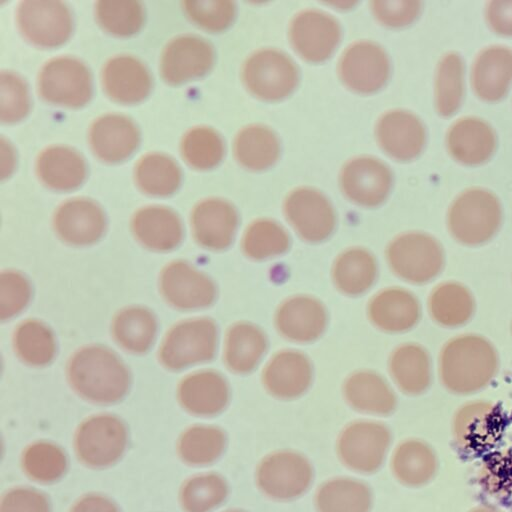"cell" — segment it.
I'll return each instance as SVG.
<instances>
[{"label": "cell", "instance_id": "obj_1", "mask_svg": "<svg viewBox=\"0 0 512 512\" xmlns=\"http://www.w3.org/2000/svg\"><path fill=\"white\" fill-rule=\"evenodd\" d=\"M499 370L495 346L485 337L469 333L450 339L438 361L443 387L455 395H470L487 387Z\"/></svg>", "mask_w": 512, "mask_h": 512}, {"label": "cell", "instance_id": "obj_2", "mask_svg": "<svg viewBox=\"0 0 512 512\" xmlns=\"http://www.w3.org/2000/svg\"><path fill=\"white\" fill-rule=\"evenodd\" d=\"M68 380L83 398L95 403H113L127 393L128 369L112 351L100 346L78 350L67 367Z\"/></svg>", "mask_w": 512, "mask_h": 512}, {"label": "cell", "instance_id": "obj_3", "mask_svg": "<svg viewBox=\"0 0 512 512\" xmlns=\"http://www.w3.org/2000/svg\"><path fill=\"white\" fill-rule=\"evenodd\" d=\"M502 224V208L491 192L473 188L462 192L451 204L448 230L458 243L475 247L489 242Z\"/></svg>", "mask_w": 512, "mask_h": 512}, {"label": "cell", "instance_id": "obj_4", "mask_svg": "<svg viewBox=\"0 0 512 512\" xmlns=\"http://www.w3.org/2000/svg\"><path fill=\"white\" fill-rule=\"evenodd\" d=\"M391 269L412 284L434 280L445 267V251L432 235L409 232L395 238L387 249Z\"/></svg>", "mask_w": 512, "mask_h": 512}, {"label": "cell", "instance_id": "obj_5", "mask_svg": "<svg viewBox=\"0 0 512 512\" xmlns=\"http://www.w3.org/2000/svg\"><path fill=\"white\" fill-rule=\"evenodd\" d=\"M216 346L217 328L212 320H187L168 332L159 356L166 368L178 370L210 360L215 354Z\"/></svg>", "mask_w": 512, "mask_h": 512}, {"label": "cell", "instance_id": "obj_6", "mask_svg": "<svg viewBox=\"0 0 512 512\" xmlns=\"http://www.w3.org/2000/svg\"><path fill=\"white\" fill-rule=\"evenodd\" d=\"M243 79L248 90L266 101L288 96L296 87L299 72L294 62L284 53L264 49L254 53L245 62Z\"/></svg>", "mask_w": 512, "mask_h": 512}, {"label": "cell", "instance_id": "obj_7", "mask_svg": "<svg viewBox=\"0 0 512 512\" xmlns=\"http://www.w3.org/2000/svg\"><path fill=\"white\" fill-rule=\"evenodd\" d=\"M38 88L42 98L50 103L79 107L91 96V75L81 61L71 57H58L42 67Z\"/></svg>", "mask_w": 512, "mask_h": 512}, {"label": "cell", "instance_id": "obj_8", "mask_svg": "<svg viewBox=\"0 0 512 512\" xmlns=\"http://www.w3.org/2000/svg\"><path fill=\"white\" fill-rule=\"evenodd\" d=\"M16 18L23 36L41 47L64 43L72 31L71 13L60 1H22L17 7Z\"/></svg>", "mask_w": 512, "mask_h": 512}, {"label": "cell", "instance_id": "obj_9", "mask_svg": "<svg viewBox=\"0 0 512 512\" xmlns=\"http://www.w3.org/2000/svg\"><path fill=\"white\" fill-rule=\"evenodd\" d=\"M76 450L80 459L94 467H103L116 462L127 444L124 424L111 415L89 418L76 434Z\"/></svg>", "mask_w": 512, "mask_h": 512}, {"label": "cell", "instance_id": "obj_10", "mask_svg": "<svg viewBox=\"0 0 512 512\" xmlns=\"http://www.w3.org/2000/svg\"><path fill=\"white\" fill-rule=\"evenodd\" d=\"M386 52L376 43L360 41L352 44L342 55L339 74L344 84L359 93L380 89L389 76Z\"/></svg>", "mask_w": 512, "mask_h": 512}, {"label": "cell", "instance_id": "obj_11", "mask_svg": "<svg viewBox=\"0 0 512 512\" xmlns=\"http://www.w3.org/2000/svg\"><path fill=\"white\" fill-rule=\"evenodd\" d=\"M288 221L306 241L320 242L332 233L335 213L329 200L312 188H299L286 198L284 205Z\"/></svg>", "mask_w": 512, "mask_h": 512}, {"label": "cell", "instance_id": "obj_12", "mask_svg": "<svg viewBox=\"0 0 512 512\" xmlns=\"http://www.w3.org/2000/svg\"><path fill=\"white\" fill-rule=\"evenodd\" d=\"M290 40L305 60L322 62L335 50L340 40V26L330 15L318 10H306L294 17Z\"/></svg>", "mask_w": 512, "mask_h": 512}, {"label": "cell", "instance_id": "obj_13", "mask_svg": "<svg viewBox=\"0 0 512 512\" xmlns=\"http://www.w3.org/2000/svg\"><path fill=\"white\" fill-rule=\"evenodd\" d=\"M164 298L179 309H199L213 303L216 288L212 280L184 261L166 266L160 277Z\"/></svg>", "mask_w": 512, "mask_h": 512}, {"label": "cell", "instance_id": "obj_14", "mask_svg": "<svg viewBox=\"0 0 512 512\" xmlns=\"http://www.w3.org/2000/svg\"><path fill=\"white\" fill-rule=\"evenodd\" d=\"M309 462L293 452H278L265 458L259 466L257 480L269 496L289 499L302 494L310 484Z\"/></svg>", "mask_w": 512, "mask_h": 512}, {"label": "cell", "instance_id": "obj_15", "mask_svg": "<svg viewBox=\"0 0 512 512\" xmlns=\"http://www.w3.org/2000/svg\"><path fill=\"white\" fill-rule=\"evenodd\" d=\"M214 61L213 47L195 35L171 40L161 57V74L169 84H180L209 71Z\"/></svg>", "mask_w": 512, "mask_h": 512}, {"label": "cell", "instance_id": "obj_16", "mask_svg": "<svg viewBox=\"0 0 512 512\" xmlns=\"http://www.w3.org/2000/svg\"><path fill=\"white\" fill-rule=\"evenodd\" d=\"M341 187L353 202L366 207L381 204L389 194L392 175L381 161L371 157H358L342 169Z\"/></svg>", "mask_w": 512, "mask_h": 512}, {"label": "cell", "instance_id": "obj_17", "mask_svg": "<svg viewBox=\"0 0 512 512\" xmlns=\"http://www.w3.org/2000/svg\"><path fill=\"white\" fill-rule=\"evenodd\" d=\"M390 442L388 429L374 422H357L347 427L339 439V453L351 468L370 472L382 463Z\"/></svg>", "mask_w": 512, "mask_h": 512}, {"label": "cell", "instance_id": "obj_18", "mask_svg": "<svg viewBox=\"0 0 512 512\" xmlns=\"http://www.w3.org/2000/svg\"><path fill=\"white\" fill-rule=\"evenodd\" d=\"M106 220L101 207L89 199L77 198L63 203L54 216L58 236L72 245H88L101 238Z\"/></svg>", "mask_w": 512, "mask_h": 512}, {"label": "cell", "instance_id": "obj_19", "mask_svg": "<svg viewBox=\"0 0 512 512\" xmlns=\"http://www.w3.org/2000/svg\"><path fill=\"white\" fill-rule=\"evenodd\" d=\"M377 138L382 149L395 159L406 161L422 151L426 133L414 114L396 110L382 116L377 125Z\"/></svg>", "mask_w": 512, "mask_h": 512}, {"label": "cell", "instance_id": "obj_20", "mask_svg": "<svg viewBox=\"0 0 512 512\" xmlns=\"http://www.w3.org/2000/svg\"><path fill=\"white\" fill-rule=\"evenodd\" d=\"M89 141L94 154L99 159L116 163L129 157L137 148L139 131L128 117L107 114L93 122Z\"/></svg>", "mask_w": 512, "mask_h": 512}, {"label": "cell", "instance_id": "obj_21", "mask_svg": "<svg viewBox=\"0 0 512 512\" xmlns=\"http://www.w3.org/2000/svg\"><path fill=\"white\" fill-rule=\"evenodd\" d=\"M192 229L196 240L204 247L222 250L235 236L238 217L235 208L222 199L200 202L192 212Z\"/></svg>", "mask_w": 512, "mask_h": 512}, {"label": "cell", "instance_id": "obj_22", "mask_svg": "<svg viewBox=\"0 0 512 512\" xmlns=\"http://www.w3.org/2000/svg\"><path fill=\"white\" fill-rule=\"evenodd\" d=\"M102 81L106 94L125 104L143 100L151 89V76L145 65L126 55L113 57L105 64Z\"/></svg>", "mask_w": 512, "mask_h": 512}, {"label": "cell", "instance_id": "obj_23", "mask_svg": "<svg viewBox=\"0 0 512 512\" xmlns=\"http://www.w3.org/2000/svg\"><path fill=\"white\" fill-rule=\"evenodd\" d=\"M451 155L460 163L478 165L487 161L496 147V135L485 121L466 117L455 122L447 135Z\"/></svg>", "mask_w": 512, "mask_h": 512}, {"label": "cell", "instance_id": "obj_24", "mask_svg": "<svg viewBox=\"0 0 512 512\" xmlns=\"http://www.w3.org/2000/svg\"><path fill=\"white\" fill-rule=\"evenodd\" d=\"M512 82V50L490 46L476 57L472 68V84L476 94L485 101H497Z\"/></svg>", "mask_w": 512, "mask_h": 512}, {"label": "cell", "instance_id": "obj_25", "mask_svg": "<svg viewBox=\"0 0 512 512\" xmlns=\"http://www.w3.org/2000/svg\"><path fill=\"white\" fill-rule=\"evenodd\" d=\"M136 238L149 249L168 251L183 238V227L178 215L162 206H149L136 212L132 219Z\"/></svg>", "mask_w": 512, "mask_h": 512}, {"label": "cell", "instance_id": "obj_26", "mask_svg": "<svg viewBox=\"0 0 512 512\" xmlns=\"http://www.w3.org/2000/svg\"><path fill=\"white\" fill-rule=\"evenodd\" d=\"M372 322L380 329L401 333L413 328L421 317V306L411 292L393 288L382 291L369 305Z\"/></svg>", "mask_w": 512, "mask_h": 512}, {"label": "cell", "instance_id": "obj_27", "mask_svg": "<svg viewBox=\"0 0 512 512\" xmlns=\"http://www.w3.org/2000/svg\"><path fill=\"white\" fill-rule=\"evenodd\" d=\"M276 326L286 338L296 342L317 339L326 326L323 305L309 297L292 298L278 309Z\"/></svg>", "mask_w": 512, "mask_h": 512}, {"label": "cell", "instance_id": "obj_28", "mask_svg": "<svg viewBox=\"0 0 512 512\" xmlns=\"http://www.w3.org/2000/svg\"><path fill=\"white\" fill-rule=\"evenodd\" d=\"M312 369L309 360L301 353L285 351L275 355L263 373L268 391L280 398H294L304 393L310 385Z\"/></svg>", "mask_w": 512, "mask_h": 512}, {"label": "cell", "instance_id": "obj_29", "mask_svg": "<svg viewBox=\"0 0 512 512\" xmlns=\"http://www.w3.org/2000/svg\"><path fill=\"white\" fill-rule=\"evenodd\" d=\"M36 173L47 187L67 191L82 184L87 167L83 157L74 149L67 146H51L38 156Z\"/></svg>", "mask_w": 512, "mask_h": 512}, {"label": "cell", "instance_id": "obj_30", "mask_svg": "<svg viewBox=\"0 0 512 512\" xmlns=\"http://www.w3.org/2000/svg\"><path fill=\"white\" fill-rule=\"evenodd\" d=\"M178 396L188 411L197 415H213L226 406L229 389L220 374L202 371L183 379L179 385Z\"/></svg>", "mask_w": 512, "mask_h": 512}, {"label": "cell", "instance_id": "obj_31", "mask_svg": "<svg viewBox=\"0 0 512 512\" xmlns=\"http://www.w3.org/2000/svg\"><path fill=\"white\" fill-rule=\"evenodd\" d=\"M472 292L463 284L447 281L437 285L428 298V311L432 320L445 328L466 325L475 313Z\"/></svg>", "mask_w": 512, "mask_h": 512}, {"label": "cell", "instance_id": "obj_32", "mask_svg": "<svg viewBox=\"0 0 512 512\" xmlns=\"http://www.w3.org/2000/svg\"><path fill=\"white\" fill-rule=\"evenodd\" d=\"M391 375L401 391L408 395L424 393L432 382V361L418 344L398 347L390 359Z\"/></svg>", "mask_w": 512, "mask_h": 512}, {"label": "cell", "instance_id": "obj_33", "mask_svg": "<svg viewBox=\"0 0 512 512\" xmlns=\"http://www.w3.org/2000/svg\"><path fill=\"white\" fill-rule=\"evenodd\" d=\"M392 464L396 477L402 483L413 487L429 483L439 467L434 449L418 439L401 443L394 453Z\"/></svg>", "mask_w": 512, "mask_h": 512}, {"label": "cell", "instance_id": "obj_34", "mask_svg": "<svg viewBox=\"0 0 512 512\" xmlns=\"http://www.w3.org/2000/svg\"><path fill=\"white\" fill-rule=\"evenodd\" d=\"M267 348L263 332L249 323L235 324L227 333L225 341V362L236 373L253 370Z\"/></svg>", "mask_w": 512, "mask_h": 512}, {"label": "cell", "instance_id": "obj_35", "mask_svg": "<svg viewBox=\"0 0 512 512\" xmlns=\"http://www.w3.org/2000/svg\"><path fill=\"white\" fill-rule=\"evenodd\" d=\"M345 396L356 409L376 414H388L396 406V397L389 385L377 374L359 372L345 384Z\"/></svg>", "mask_w": 512, "mask_h": 512}, {"label": "cell", "instance_id": "obj_36", "mask_svg": "<svg viewBox=\"0 0 512 512\" xmlns=\"http://www.w3.org/2000/svg\"><path fill=\"white\" fill-rule=\"evenodd\" d=\"M234 151L242 166L251 170H264L276 162L280 147L272 130L261 125H252L238 133Z\"/></svg>", "mask_w": 512, "mask_h": 512}, {"label": "cell", "instance_id": "obj_37", "mask_svg": "<svg viewBox=\"0 0 512 512\" xmlns=\"http://www.w3.org/2000/svg\"><path fill=\"white\" fill-rule=\"evenodd\" d=\"M157 323L154 315L142 307L122 310L114 318L112 331L114 338L124 349L133 353H143L152 345Z\"/></svg>", "mask_w": 512, "mask_h": 512}, {"label": "cell", "instance_id": "obj_38", "mask_svg": "<svg viewBox=\"0 0 512 512\" xmlns=\"http://www.w3.org/2000/svg\"><path fill=\"white\" fill-rule=\"evenodd\" d=\"M377 266L374 257L362 249H351L339 256L333 267V279L340 291L359 295L374 283Z\"/></svg>", "mask_w": 512, "mask_h": 512}, {"label": "cell", "instance_id": "obj_39", "mask_svg": "<svg viewBox=\"0 0 512 512\" xmlns=\"http://www.w3.org/2000/svg\"><path fill=\"white\" fill-rule=\"evenodd\" d=\"M135 179L139 188L146 194L167 196L177 190L181 182V171L171 157L151 153L137 163Z\"/></svg>", "mask_w": 512, "mask_h": 512}, {"label": "cell", "instance_id": "obj_40", "mask_svg": "<svg viewBox=\"0 0 512 512\" xmlns=\"http://www.w3.org/2000/svg\"><path fill=\"white\" fill-rule=\"evenodd\" d=\"M320 512H367L370 508L369 489L351 479H336L325 483L318 491Z\"/></svg>", "mask_w": 512, "mask_h": 512}, {"label": "cell", "instance_id": "obj_41", "mask_svg": "<svg viewBox=\"0 0 512 512\" xmlns=\"http://www.w3.org/2000/svg\"><path fill=\"white\" fill-rule=\"evenodd\" d=\"M463 88V60L458 53L450 52L442 57L436 72V108L441 116H450L458 110L463 98Z\"/></svg>", "mask_w": 512, "mask_h": 512}, {"label": "cell", "instance_id": "obj_42", "mask_svg": "<svg viewBox=\"0 0 512 512\" xmlns=\"http://www.w3.org/2000/svg\"><path fill=\"white\" fill-rule=\"evenodd\" d=\"M14 347L25 363L43 366L52 361L56 343L51 330L37 320L21 323L14 333Z\"/></svg>", "mask_w": 512, "mask_h": 512}, {"label": "cell", "instance_id": "obj_43", "mask_svg": "<svg viewBox=\"0 0 512 512\" xmlns=\"http://www.w3.org/2000/svg\"><path fill=\"white\" fill-rule=\"evenodd\" d=\"M96 18L107 32L117 36H129L142 26V4L129 0H101L95 5Z\"/></svg>", "mask_w": 512, "mask_h": 512}, {"label": "cell", "instance_id": "obj_44", "mask_svg": "<svg viewBox=\"0 0 512 512\" xmlns=\"http://www.w3.org/2000/svg\"><path fill=\"white\" fill-rule=\"evenodd\" d=\"M495 416V407L489 402L466 403L454 416L452 424L454 439L461 445L480 440L493 427Z\"/></svg>", "mask_w": 512, "mask_h": 512}, {"label": "cell", "instance_id": "obj_45", "mask_svg": "<svg viewBox=\"0 0 512 512\" xmlns=\"http://www.w3.org/2000/svg\"><path fill=\"white\" fill-rule=\"evenodd\" d=\"M225 446L224 433L211 426H194L179 441V453L190 464H207L217 459Z\"/></svg>", "mask_w": 512, "mask_h": 512}, {"label": "cell", "instance_id": "obj_46", "mask_svg": "<svg viewBox=\"0 0 512 512\" xmlns=\"http://www.w3.org/2000/svg\"><path fill=\"white\" fill-rule=\"evenodd\" d=\"M181 151L186 162L197 169L216 166L224 154V144L220 135L208 127H196L183 137Z\"/></svg>", "mask_w": 512, "mask_h": 512}, {"label": "cell", "instance_id": "obj_47", "mask_svg": "<svg viewBox=\"0 0 512 512\" xmlns=\"http://www.w3.org/2000/svg\"><path fill=\"white\" fill-rule=\"evenodd\" d=\"M242 246L247 256L263 260L285 252L289 247V237L274 221L258 220L246 230Z\"/></svg>", "mask_w": 512, "mask_h": 512}, {"label": "cell", "instance_id": "obj_48", "mask_svg": "<svg viewBox=\"0 0 512 512\" xmlns=\"http://www.w3.org/2000/svg\"><path fill=\"white\" fill-rule=\"evenodd\" d=\"M23 465L26 472L35 480L50 482L64 474L67 459L58 446L48 442H37L24 452Z\"/></svg>", "mask_w": 512, "mask_h": 512}, {"label": "cell", "instance_id": "obj_49", "mask_svg": "<svg viewBox=\"0 0 512 512\" xmlns=\"http://www.w3.org/2000/svg\"><path fill=\"white\" fill-rule=\"evenodd\" d=\"M227 494L224 480L215 474L194 477L182 489L181 501L187 512H208L219 505Z\"/></svg>", "mask_w": 512, "mask_h": 512}, {"label": "cell", "instance_id": "obj_50", "mask_svg": "<svg viewBox=\"0 0 512 512\" xmlns=\"http://www.w3.org/2000/svg\"><path fill=\"white\" fill-rule=\"evenodd\" d=\"M184 9L190 19L210 31L226 29L235 17V4L231 1H184Z\"/></svg>", "mask_w": 512, "mask_h": 512}, {"label": "cell", "instance_id": "obj_51", "mask_svg": "<svg viewBox=\"0 0 512 512\" xmlns=\"http://www.w3.org/2000/svg\"><path fill=\"white\" fill-rule=\"evenodd\" d=\"M29 110V95L23 80L11 73H1V120L15 122Z\"/></svg>", "mask_w": 512, "mask_h": 512}, {"label": "cell", "instance_id": "obj_52", "mask_svg": "<svg viewBox=\"0 0 512 512\" xmlns=\"http://www.w3.org/2000/svg\"><path fill=\"white\" fill-rule=\"evenodd\" d=\"M31 297L29 281L20 273L6 271L0 278V316L8 319L21 312Z\"/></svg>", "mask_w": 512, "mask_h": 512}, {"label": "cell", "instance_id": "obj_53", "mask_svg": "<svg viewBox=\"0 0 512 512\" xmlns=\"http://www.w3.org/2000/svg\"><path fill=\"white\" fill-rule=\"evenodd\" d=\"M372 11L384 25L402 27L418 16L421 3L418 1H373Z\"/></svg>", "mask_w": 512, "mask_h": 512}, {"label": "cell", "instance_id": "obj_54", "mask_svg": "<svg viewBox=\"0 0 512 512\" xmlns=\"http://www.w3.org/2000/svg\"><path fill=\"white\" fill-rule=\"evenodd\" d=\"M1 512H49L46 497L32 489L20 488L8 492L1 504Z\"/></svg>", "mask_w": 512, "mask_h": 512}, {"label": "cell", "instance_id": "obj_55", "mask_svg": "<svg viewBox=\"0 0 512 512\" xmlns=\"http://www.w3.org/2000/svg\"><path fill=\"white\" fill-rule=\"evenodd\" d=\"M486 18L498 34L512 35V1H490L486 8Z\"/></svg>", "mask_w": 512, "mask_h": 512}, {"label": "cell", "instance_id": "obj_56", "mask_svg": "<svg viewBox=\"0 0 512 512\" xmlns=\"http://www.w3.org/2000/svg\"><path fill=\"white\" fill-rule=\"evenodd\" d=\"M72 512H119L117 507L107 498L90 495L82 498Z\"/></svg>", "mask_w": 512, "mask_h": 512}, {"label": "cell", "instance_id": "obj_57", "mask_svg": "<svg viewBox=\"0 0 512 512\" xmlns=\"http://www.w3.org/2000/svg\"><path fill=\"white\" fill-rule=\"evenodd\" d=\"M468 512H502V511L498 510L495 507L484 505V506H477Z\"/></svg>", "mask_w": 512, "mask_h": 512}, {"label": "cell", "instance_id": "obj_58", "mask_svg": "<svg viewBox=\"0 0 512 512\" xmlns=\"http://www.w3.org/2000/svg\"><path fill=\"white\" fill-rule=\"evenodd\" d=\"M233 512H239V511H233Z\"/></svg>", "mask_w": 512, "mask_h": 512}, {"label": "cell", "instance_id": "obj_59", "mask_svg": "<svg viewBox=\"0 0 512 512\" xmlns=\"http://www.w3.org/2000/svg\"><path fill=\"white\" fill-rule=\"evenodd\" d=\"M511 331H512V326H511Z\"/></svg>", "mask_w": 512, "mask_h": 512}]
</instances>
